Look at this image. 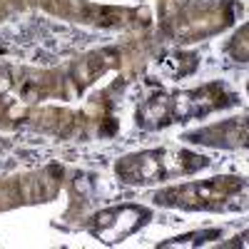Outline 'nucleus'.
Instances as JSON below:
<instances>
[{"label":"nucleus","instance_id":"nucleus-1","mask_svg":"<svg viewBox=\"0 0 249 249\" xmlns=\"http://www.w3.org/2000/svg\"><path fill=\"white\" fill-rule=\"evenodd\" d=\"M97 40L100 35L75 30L72 25H57L48 18H28L23 23H8L0 28V50L40 65L55 62L60 55L88 48Z\"/></svg>","mask_w":249,"mask_h":249}]
</instances>
